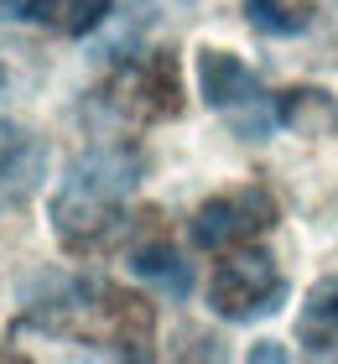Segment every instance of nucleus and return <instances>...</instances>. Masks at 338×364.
Segmentation results:
<instances>
[{"instance_id":"4","label":"nucleus","mask_w":338,"mask_h":364,"mask_svg":"<svg viewBox=\"0 0 338 364\" xmlns=\"http://www.w3.org/2000/svg\"><path fill=\"white\" fill-rule=\"evenodd\" d=\"M286 302V276L255 245H234L224 250L218 271L208 276V307L224 323H260Z\"/></svg>"},{"instance_id":"7","label":"nucleus","mask_w":338,"mask_h":364,"mask_svg":"<svg viewBox=\"0 0 338 364\" xmlns=\"http://www.w3.org/2000/svg\"><path fill=\"white\" fill-rule=\"evenodd\" d=\"M47 177V146L37 130L0 120V219L31 203V193Z\"/></svg>"},{"instance_id":"12","label":"nucleus","mask_w":338,"mask_h":364,"mask_svg":"<svg viewBox=\"0 0 338 364\" xmlns=\"http://www.w3.org/2000/svg\"><path fill=\"white\" fill-rule=\"evenodd\" d=\"M240 6H245V21L265 37H297L312 26L307 0H240Z\"/></svg>"},{"instance_id":"6","label":"nucleus","mask_w":338,"mask_h":364,"mask_svg":"<svg viewBox=\"0 0 338 364\" xmlns=\"http://www.w3.org/2000/svg\"><path fill=\"white\" fill-rule=\"evenodd\" d=\"M270 224H276V198H270L265 188H229V193L208 198V203L193 213L188 235H193L198 250L224 255V250H234V245L260 240Z\"/></svg>"},{"instance_id":"13","label":"nucleus","mask_w":338,"mask_h":364,"mask_svg":"<svg viewBox=\"0 0 338 364\" xmlns=\"http://www.w3.org/2000/svg\"><path fill=\"white\" fill-rule=\"evenodd\" d=\"M0 94H6V68H0Z\"/></svg>"},{"instance_id":"11","label":"nucleus","mask_w":338,"mask_h":364,"mask_svg":"<svg viewBox=\"0 0 338 364\" xmlns=\"http://www.w3.org/2000/svg\"><path fill=\"white\" fill-rule=\"evenodd\" d=\"M130 271L146 281V287H157L167 296H188L193 291V266L182 260L172 245H146V250L130 255Z\"/></svg>"},{"instance_id":"10","label":"nucleus","mask_w":338,"mask_h":364,"mask_svg":"<svg viewBox=\"0 0 338 364\" xmlns=\"http://www.w3.org/2000/svg\"><path fill=\"white\" fill-rule=\"evenodd\" d=\"M276 125H286L292 136L323 141L338 130V99L328 89H286L276 99Z\"/></svg>"},{"instance_id":"9","label":"nucleus","mask_w":338,"mask_h":364,"mask_svg":"<svg viewBox=\"0 0 338 364\" xmlns=\"http://www.w3.org/2000/svg\"><path fill=\"white\" fill-rule=\"evenodd\" d=\"M297 343L307 359H338V276L312 281L297 312Z\"/></svg>"},{"instance_id":"5","label":"nucleus","mask_w":338,"mask_h":364,"mask_svg":"<svg viewBox=\"0 0 338 364\" xmlns=\"http://www.w3.org/2000/svg\"><path fill=\"white\" fill-rule=\"evenodd\" d=\"M105 109L125 125H157L182 109V78L172 53H135L105 78Z\"/></svg>"},{"instance_id":"3","label":"nucleus","mask_w":338,"mask_h":364,"mask_svg":"<svg viewBox=\"0 0 338 364\" xmlns=\"http://www.w3.org/2000/svg\"><path fill=\"white\" fill-rule=\"evenodd\" d=\"M198 94L234 136L265 141L276 130V99L260 84V73L224 47H198Z\"/></svg>"},{"instance_id":"1","label":"nucleus","mask_w":338,"mask_h":364,"mask_svg":"<svg viewBox=\"0 0 338 364\" xmlns=\"http://www.w3.org/2000/svg\"><path fill=\"white\" fill-rule=\"evenodd\" d=\"M26 323L42 328V333L73 338L83 349L120 354V359L151 354V333H157V318H151V307L141 296H130V291L115 287V281H99V276L47 281V287L31 296Z\"/></svg>"},{"instance_id":"8","label":"nucleus","mask_w":338,"mask_h":364,"mask_svg":"<svg viewBox=\"0 0 338 364\" xmlns=\"http://www.w3.org/2000/svg\"><path fill=\"white\" fill-rule=\"evenodd\" d=\"M110 16V0H0V21H31L58 37H89Z\"/></svg>"},{"instance_id":"2","label":"nucleus","mask_w":338,"mask_h":364,"mask_svg":"<svg viewBox=\"0 0 338 364\" xmlns=\"http://www.w3.org/2000/svg\"><path fill=\"white\" fill-rule=\"evenodd\" d=\"M146 182V151L130 141L94 146L63 172L53 193V229L68 250H99L125 229V203Z\"/></svg>"}]
</instances>
